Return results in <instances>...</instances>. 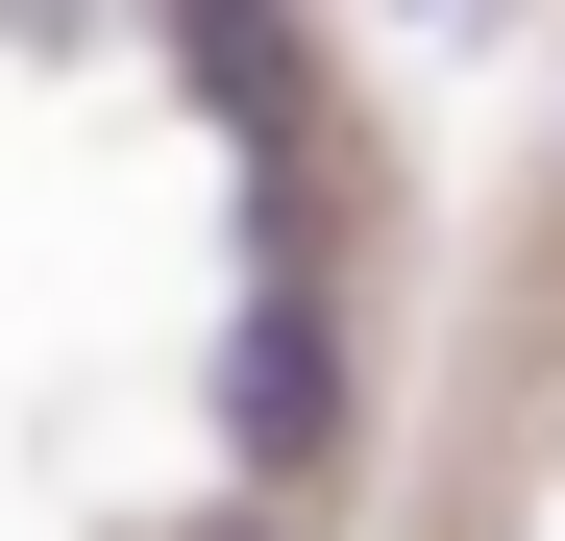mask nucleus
Masks as SVG:
<instances>
[{"instance_id": "nucleus-1", "label": "nucleus", "mask_w": 565, "mask_h": 541, "mask_svg": "<svg viewBox=\"0 0 565 541\" xmlns=\"http://www.w3.org/2000/svg\"><path fill=\"white\" fill-rule=\"evenodd\" d=\"M320 418H344V370H320V320L270 296V320H246V468H296Z\"/></svg>"}]
</instances>
